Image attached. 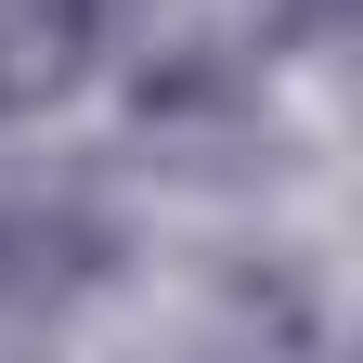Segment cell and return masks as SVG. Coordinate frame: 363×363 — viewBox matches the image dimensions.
<instances>
[{
	"label": "cell",
	"mask_w": 363,
	"mask_h": 363,
	"mask_svg": "<svg viewBox=\"0 0 363 363\" xmlns=\"http://www.w3.org/2000/svg\"><path fill=\"white\" fill-rule=\"evenodd\" d=\"M272 13H286V26H298V39H325V26H337V13H350V0H272Z\"/></svg>",
	"instance_id": "obj_3"
},
{
	"label": "cell",
	"mask_w": 363,
	"mask_h": 363,
	"mask_svg": "<svg viewBox=\"0 0 363 363\" xmlns=\"http://www.w3.org/2000/svg\"><path fill=\"white\" fill-rule=\"evenodd\" d=\"M130 0H0V117H52L104 65Z\"/></svg>",
	"instance_id": "obj_2"
},
{
	"label": "cell",
	"mask_w": 363,
	"mask_h": 363,
	"mask_svg": "<svg viewBox=\"0 0 363 363\" xmlns=\"http://www.w3.org/2000/svg\"><path fill=\"white\" fill-rule=\"evenodd\" d=\"M104 259H117V220H104L91 182L0 156V311H52V298H78Z\"/></svg>",
	"instance_id": "obj_1"
}]
</instances>
